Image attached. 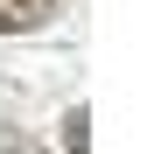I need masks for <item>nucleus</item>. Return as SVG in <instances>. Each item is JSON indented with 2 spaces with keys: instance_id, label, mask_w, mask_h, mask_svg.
I'll use <instances>...</instances> for the list:
<instances>
[{
  "instance_id": "1",
  "label": "nucleus",
  "mask_w": 154,
  "mask_h": 154,
  "mask_svg": "<svg viewBox=\"0 0 154 154\" xmlns=\"http://www.w3.org/2000/svg\"><path fill=\"white\" fill-rule=\"evenodd\" d=\"M56 14V0H0V35H28Z\"/></svg>"
},
{
  "instance_id": "2",
  "label": "nucleus",
  "mask_w": 154,
  "mask_h": 154,
  "mask_svg": "<svg viewBox=\"0 0 154 154\" xmlns=\"http://www.w3.org/2000/svg\"><path fill=\"white\" fill-rule=\"evenodd\" d=\"M63 154H91V112L84 105L63 112Z\"/></svg>"
}]
</instances>
